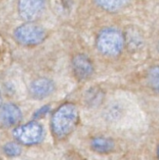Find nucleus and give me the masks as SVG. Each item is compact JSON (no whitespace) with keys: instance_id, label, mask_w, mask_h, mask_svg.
<instances>
[{"instance_id":"nucleus-2","label":"nucleus","mask_w":159,"mask_h":160,"mask_svg":"<svg viewBox=\"0 0 159 160\" xmlns=\"http://www.w3.org/2000/svg\"><path fill=\"white\" fill-rule=\"evenodd\" d=\"M124 38L122 33L113 28L103 30L97 38L98 49L107 56L119 55L122 52Z\"/></svg>"},{"instance_id":"nucleus-12","label":"nucleus","mask_w":159,"mask_h":160,"mask_svg":"<svg viewBox=\"0 0 159 160\" xmlns=\"http://www.w3.org/2000/svg\"><path fill=\"white\" fill-rule=\"evenodd\" d=\"M4 152L10 157L18 156L21 153V148L20 145L14 142H9L4 146Z\"/></svg>"},{"instance_id":"nucleus-8","label":"nucleus","mask_w":159,"mask_h":160,"mask_svg":"<svg viewBox=\"0 0 159 160\" xmlns=\"http://www.w3.org/2000/svg\"><path fill=\"white\" fill-rule=\"evenodd\" d=\"M54 90V84L47 78H39L30 85V92L37 98H43L50 95Z\"/></svg>"},{"instance_id":"nucleus-14","label":"nucleus","mask_w":159,"mask_h":160,"mask_svg":"<svg viewBox=\"0 0 159 160\" xmlns=\"http://www.w3.org/2000/svg\"><path fill=\"white\" fill-rule=\"evenodd\" d=\"M2 103V96H1V93H0V105Z\"/></svg>"},{"instance_id":"nucleus-4","label":"nucleus","mask_w":159,"mask_h":160,"mask_svg":"<svg viewBox=\"0 0 159 160\" xmlns=\"http://www.w3.org/2000/svg\"><path fill=\"white\" fill-rule=\"evenodd\" d=\"M42 126L37 122H30L23 126L18 127L13 131V136L17 142L25 145L38 144L42 138Z\"/></svg>"},{"instance_id":"nucleus-7","label":"nucleus","mask_w":159,"mask_h":160,"mask_svg":"<svg viewBox=\"0 0 159 160\" xmlns=\"http://www.w3.org/2000/svg\"><path fill=\"white\" fill-rule=\"evenodd\" d=\"M73 70L80 80L87 79L93 72L92 62L84 55H78L73 59Z\"/></svg>"},{"instance_id":"nucleus-15","label":"nucleus","mask_w":159,"mask_h":160,"mask_svg":"<svg viewBox=\"0 0 159 160\" xmlns=\"http://www.w3.org/2000/svg\"><path fill=\"white\" fill-rule=\"evenodd\" d=\"M158 159H159V148H158Z\"/></svg>"},{"instance_id":"nucleus-1","label":"nucleus","mask_w":159,"mask_h":160,"mask_svg":"<svg viewBox=\"0 0 159 160\" xmlns=\"http://www.w3.org/2000/svg\"><path fill=\"white\" fill-rule=\"evenodd\" d=\"M78 122V110L73 104L63 105L52 118V130L58 138H63L72 133Z\"/></svg>"},{"instance_id":"nucleus-10","label":"nucleus","mask_w":159,"mask_h":160,"mask_svg":"<svg viewBox=\"0 0 159 160\" xmlns=\"http://www.w3.org/2000/svg\"><path fill=\"white\" fill-rule=\"evenodd\" d=\"M130 0H96L97 4L108 11H116L122 9Z\"/></svg>"},{"instance_id":"nucleus-9","label":"nucleus","mask_w":159,"mask_h":160,"mask_svg":"<svg viewBox=\"0 0 159 160\" xmlns=\"http://www.w3.org/2000/svg\"><path fill=\"white\" fill-rule=\"evenodd\" d=\"M93 149L99 153H108L112 151L114 147L113 141L105 138H97L91 143Z\"/></svg>"},{"instance_id":"nucleus-13","label":"nucleus","mask_w":159,"mask_h":160,"mask_svg":"<svg viewBox=\"0 0 159 160\" xmlns=\"http://www.w3.org/2000/svg\"><path fill=\"white\" fill-rule=\"evenodd\" d=\"M49 110H50V107H49V106H44V107L39 109V110L35 112L34 117H35V118H41V117H44Z\"/></svg>"},{"instance_id":"nucleus-6","label":"nucleus","mask_w":159,"mask_h":160,"mask_svg":"<svg viewBox=\"0 0 159 160\" xmlns=\"http://www.w3.org/2000/svg\"><path fill=\"white\" fill-rule=\"evenodd\" d=\"M22 113L16 105L6 104L0 110V121L4 126L13 127L21 120Z\"/></svg>"},{"instance_id":"nucleus-11","label":"nucleus","mask_w":159,"mask_h":160,"mask_svg":"<svg viewBox=\"0 0 159 160\" xmlns=\"http://www.w3.org/2000/svg\"><path fill=\"white\" fill-rule=\"evenodd\" d=\"M148 81L152 88L159 93V66L150 69L148 72Z\"/></svg>"},{"instance_id":"nucleus-5","label":"nucleus","mask_w":159,"mask_h":160,"mask_svg":"<svg viewBox=\"0 0 159 160\" xmlns=\"http://www.w3.org/2000/svg\"><path fill=\"white\" fill-rule=\"evenodd\" d=\"M46 0H19V13L24 20L33 21L41 15Z\"/></svg>"},{"instance_id":"nucleus-3","label":"nucleus","mask_w":159,"mask_h":160,"mask_svg":"<svg viewBox=\"0 0 159 160\" xmlns=\"http://www.w3.org/2000/svg\"><path fill=\"white\" fill-rule=\"evenodd\" d=\"M14 36L16 40L22 45H35L43 42L45 32L42 27L28 23L19 27L14 32Z\"/></svg>"}]
</instances>
